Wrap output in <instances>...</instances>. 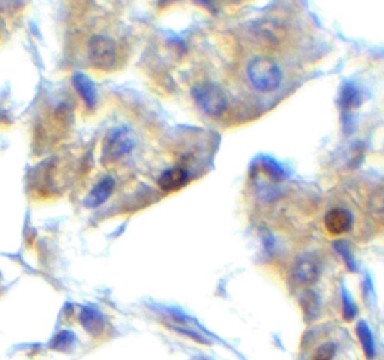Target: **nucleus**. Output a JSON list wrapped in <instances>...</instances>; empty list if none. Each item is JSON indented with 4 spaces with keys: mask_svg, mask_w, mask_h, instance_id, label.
Here are the masks:
<instances>
[{
    "mask_svg": "<svg viewBox=\"0 0 384 360\" xmlns=\"http://www.w3.org/2000/svg\"><path fill=\"white\" fill-rule=\"evenodd\" d=\"M191 95L195 104L202 108V111L212 117H219L224 113L228 104L226 92L215 83H197L191 91Z\"/></svg>",
    "mask_w": 384,
    "mask_h": 360,
    "instance_id": "2",
    "label": "nucleus"
},
{
    "mask_svg": "<svg viewBox=\"0 0 384 360\" xmlns=\"http://www.w3.org/2000/svg\"><path fill=\"white\" fill-rule=\"evenodd\" d=\"M356 335L359 341H361L362 350L366 356L368 360H373L376 357V342H374V337L373 333H371L369 326L366 325L365 321H359L356 326Z\"/></svg>",
    "mask_w": 384,
    "mask_h": 360,
    "instance_id": "12",
    "label": "nucleus"
},
{
    "mask_svg": "<svg viewBox=\"0 0 384 360\" xmlns=\"http://www.w3.org/2000/svg\"><path fill=\"white\" fill-rule=\"evenodd\" d=\"M320 275V269L318 263L315 262V258L303 255L299 260H297L294 265V279L302 284V285H313L317 282Z\"/></svg>",
    "mask_w": 384,
    "mask_h": 360,
    "instance_id": "7",
    "label": "nucleus"
},
{
    "mask_svg": "<svg viewBox=\"0 0 384 360\" xmlns=\"http://www.w3.org/2000/svg\"><path fill=\"white\" fill-rule=\"evenodd\" d=\"M116 44L104 35H95L89 41V60L98 69H111L116 65Z\"/></svg>",
    "mask_w": 384,
    "mask_h": 360,
    "instance_id": "4",
    "label": "nucleus"
},
{
    "mask_svg": "<svg viewBox=\"0 0 384 360\" xmlns=\"http://www.w3.org/2000/svg\"><path fill=\"white\" fill-rule=\"evenodd\" d=\"M135 146V139L131 129L120 127L108 132L103 146V161L104 163H116L120 158L131 153Z\"/></svg>",
    "mask_w": 384,
    "mask_h": 360,
    "instance_id": "3",
    "label": "nucleus"
},
{
    "mask_svg": "<svg viewBox=\"0 0 384 360\" xmlns=\"http://www.w3.org/2000/svg\"><path fill=\"white\" fill-rule=\"evenodd\" d=\"M357 314V308L351 299L350 293L342 289V317L345 321H353Z\"/></svg>",
    "mask_w": 384,
    "mask_h": 360,
    "instance_id": "16",
    "label": "nucleus"
},
{
    "mask_svg": "<svg viewBox=\"0 0 384 360\" xmlns=\"http://www.w3.org/2000/svg\"><path fill=\"white\" fill-rule=\"evenodd\" d=\"M335 250L338 251V254L341 255V258L345 262V266L349 267V270L356 272L357 270V265H356V260L353 257V252L350 250V246L341 240V242L335 243Z\"/></svg>",
    "mask_w": 384,
    "mask_h": 360,
    "instance_id": "15",
    "label": "nucleus"
},
{
    "mask_svg": "<svg viewBox=\"0 0 384 360\" xmlns=\"http://www.w3.org/2000/svg\"><path fill=\"white\" fill-rule=\"evenodd\" d=\"M337 354V345L333 342H326L318 347V350L313 356V360H333Z\"/></svg>",
    "mask_w": 384,
    "mask_h": 360,
    "instance_id": "17",
    "label": "nucleus"
},
{
    "mask_svg": "<svg viewBox=\"0 0 384 360\" xmlns=\"http://www.w3.org/2000/svg\"><path fill=\"white\" fill-rule=\"evenodd\" d=\"M339 105L344 116V123H347L349 119H351L354 111L362 105V93L354 83H345L341 88Z\"/></svg>",
    "mask_w": 384,
    "mask_h": 360,
    "instance_id": "6",
    "label": "nucleus"
},
{
    "mask_svg": "<svg viewBox=\"0 0 384 360\" xmlns=\"http://www.w3.org/2000/svg\"><path fill=\"white\" fill-rule=\"evenodd\" d=\"M80 321L83 327L91 335H99L105 327V317L98 311L96 308L84 306L80 314Z\"/></svg>",
    "mask_w": 384,
    "mask_h": 360,
    "instance_id": "11",
    "label": "nucleus"
},
{
    "mask_svg": "<svg viewBox=\"0 0 384 360\" xmlns=\"http://www.w3.org/2000/svg\"><path fill=\"white\" fill-rule=\"evenodd\" d=\"M115 186H116V183H115L113 178H104L101 182L93 186L89 195L86 197L84 206L89 207V209H95V207H99L101 204H104L110 198V195L113 194Z\"/></svg>",
    "mask_w": 384,
    "mask_h": 360,
    "instance_id": "9",
    "label": "nucleus"
},
{
    "mask_svg": "<svg viewBox=\"0 0 384 360\" xmlns=\"http://www.w3.org/2000/svg\"><path fill=\"white\" fill-rule=\"evenodd\" d=\"M353 226V215L344 207H333L325 216V228L332 236H341L350 231Z\"/></svg>",
    "mask_w": 384,
    "mask_h": 360,
    "instance_id": "5",
    "label": "nucleus"
},
{
    "mask_svg": "<svg viewBox=\"0 0 384 360\" xmlns=\"http://www.w3.org/2000/svg\"><path fill=\"white\" fill-rule=\"evenodd\" d=\"M74 88H76L77 93L83 99V103L89 108H93L98 99V91L95 88V83L81 72H76L72 77Z\"/></svg>",
    "mask_w": 384,
    "mask_h": 360,
    "instance_id": "10",
    "label": "nucleus"
},
{
    "mask_svg": "<svg viewBox=\"0 0 384 360\" xmlns=\"http://www.w3.org/2000/svg\"><path fill=\"white\" fill-rule=\"evenodd\" d=\"M76 342H77L76 335L69 330H62L52 339V342H50V347L56 352L68 353L74 349V347H76Z\"/></svg>",
    "mask_w": 384,
    "mask_h": 360,
    "instance_id": "14",
    "label": "nucleus"
},
{
    "mask_svg": "<svg viewBox=\"0 0 384 360\" xmlns=\"http://www.w3.org/2000/svg\"><path fill=\"white\" fill-rule=\"evenodd\" d=\"M257 35L260 36V40L266 41L267 44H275L282 38V30L277 23L264 21L258 24Z\"/></svg>",
    "mask_w": 384,
    "mask_h": 360,
    "instance_id": "13",
    "label": "nucleus"
},
{
    "mask_svg": "<svg viewBox=\"0 0 384 360\" xmlns=\"http://www.w3.org/2000/svg\"><path fill=\"white\" fill-rule=\"evenodd\" d=\"M248 79L254 89L263 93L277 91L282 81V71L275 60L269 57H254L246 68Z\"/></svg>",
    "mask_w": 384,
    "mask_h": 360,
    "instance_id": "1",
    "label": "nucleus"
},
{
    "mask_svg": "<svg viewBox=\"0 0 384 360\" xmlns=\"http://www.w3.org/2000/svg\"><path fill=\"white\" fill-rule=\"evenodd\" d=\"M188 179H190V175L187 170L180 167H173V168L165 170L163 175L159 176L158 185L164 192H173V191L183 188V186L188 183Z\"/></svg>",
    "mask_w": 384,
    "mask_h": 360,
    "instance_id": "8",
    "label": "nucleus"
},
{
    "mask_svg": "<svg viewBox=\"0 0 384 360\" xmlns=\"http://www.w3.org/2000/svg\"><path fill=\"white\" fill-rule=\"evenodd\" d=\"M305 315L309 318V320H313L317 313H318V302H317V297L314 293H306L305 296Z\"/></svg>",
    "mask_w": 384,
    "mask_h": 360,
    "instance_id": "18",
    "label": "nucleus"
}]
</instances>
